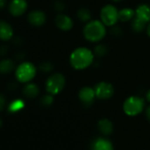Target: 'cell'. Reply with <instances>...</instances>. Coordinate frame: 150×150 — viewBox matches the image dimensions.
Segmentation results:
<instances>
[{
    "label": "cell",
    "instance_id": "14",
    "mask_svg": "<svg viewBox=\"0 0 150 150\" xmlns=\"http://www.w3.org/2000/svg\"><path fill=\"white\" fill-rule=\"evenodd\" d=\"M13 28L6 21H0V39L3 41H8L13 37Z\"/></svg>",
    "mask_w": 150,
    "mask_h": 150
},
{
    "label": "cell",
    "instance_id": "5",
    "mask_svg": "<svg viewBox=\"0 0 150 150\" xmlns=\"http://www.w3.org/2000/svg\"><path fill=\"white\" fill-rule=\"evenodd\" d=\"M65 79L61 73H54L46 81V90L49 94L54 96L59 94L64 88Z\"/></svg>",
    "mask_w": 150,
    "mask_h": 150
},
{
    "label": "cell",
    "instance_id": "25",
    "mask_svg": "<svg viewBox=\"0 0 150 150\" xmlns=\"http://www.w3.org/2000/svg\"><path fill=\"white\" fill-rule=\"evenodd\" d=\"M64 7H65V6L61 0H57V1H56L54 4V9L57 12H63L64 10Z\"/></svg>",
    "mask_w": 150,
    "mask_h": 150
},
{
    "label": "cell",
    "instance_id": "15",
    "mask_svg": "<svg viewBox=\"0 0 150 150\" xmlns=\"http://www.w3.org/2000/svg\"><path fill=\"white\" fill-rule=\"evenodd\" d=\"M98 129L103 134L110 135L113 132V125L109 119L103 118L98 122Z\"/></svg>",
    "mask_w": 150,
    "mask_h": 150
},
{
    "label": "cell",
    "instance_id": "26",
    "mask_svg": "<svg viewBox=\"0 0 150 150\" xmlns=\"http://www.w3.org/2000/svg\"><path fill=\"white\" fill-rule=\"evenodd\" d=\"M110 33H111V35H112L113 36H115V37H119V36L122 35V30H121V28H118V27H114V28H112L110 29Z\"/></svg>",
    "mask_w": 150,
    "mask_h": 150
},
{
    "label": "cell",
    "instance_id": "22",
    "mask_svg": "<svg viewBox=\"0 0 150 150\" xmlns=\"http://www.w3.org/2000/svg\"><path fill=\"white\" fill-rule=\"evenodd\" d=\"M108 47L105 44H98L96 48H95V54L99 57H104L107 53H108Z\"/></svg>",
    "mask_w": 150,
    "mask_h": 150
},
{
    "label": "cell",
    "instance_id": "17",
    "mask_svg": "<svg viewBox=\"0 0 150 150\" xmlns=\"http://www.w3.org/2000/svg\"><path fill=\"white\" fill-rule=\"evenodd\" d=\"M135 16V11L132 8H124L118 12V18L119 21L122 22H126L132 20Z\"/></svg>",
    "mask_w": 150,
    "mask_h": 150
},
{
    "label": "cell",
    "instance_id": "23",
    "mask_svg": "<svg viewBox=\"0 0 150 150\" xmlns=\"http://www.w3.org/2000/svg\"><path fill=\"white\" fill-rule=\"evenodd\" d=\"M53 101H54V98H53V96L49 94V95H46L44 96H42L41 98V104L43 106V107H50L52 103H53Z\"/></svg>",
    "mask_w": 150,
    "mask_h": 150
},
{
    "label": "cell",
    "instance_id": "21",
    "mask_svg": "<svg viewBox=\"0 0 150 150\" xmlns=\"http://www.w3.org/2000/svg\"><path fill=\"white\" fill-rule=\"evenodd\" d=\"M25 107V103L21 99H16L14 100L13 102H12L8 107V110L10 112H13V113H15V112H18L20 110H21L23 108Z\"/></svg>",
    "mask_w": 150,
    "mask_h": 150
},
{
    "label": "cell",
    "instance_id": "11",
    "mask_svg": "<svg viewBox=\"0 0 150 150\" xmlns=\"http://www.w3.org/2000/svg\"><path fill=\"white\" fill-rule=\"evenodd\" d=\"M28 21L33 26L40 27L45 23L46 15L42 11H33L28 15Z\"/></svg>",
    "mask_w": 150,
    "mask_h": 150
},
{
    "label": "cell",
    "instance_id": "32",
    "mask_svg": "<svg viewBox=\"0 0 150 150\" xmlns=\"http://www.w3.org/2000/svg\"><path fill=\"white\" fill-rule=\"evenodd\" d=\"M146 100L148 101V102H150V89L147 91V93H146Z\"/></svg>",
    "mask_w": 150,
    "mask_h": 150
},
{
    "label": "cell",
    "instance_id": "28",
    "mask_svg": "<svg viewBox=\"0 0 150 150\" xmlns=\"http://www.w3.org/2000/svg\"><path fill=\"white\" fill-rule=\"evenodd\" d=\"M7 47L6 46H2L0 47V55H5L7 52Z\"/></svg>",
    "mask_w": 150,
    "mask_h": 150
},
{
    "label": "cell",
    "instance_id": "34",
    "mask_svg": "<svg viewBox=\"0 0 150 150\" xmlns=\"http://www.w3.org/2000/svg\"><path fill=\"white\" fill-rule=\"evenodd\" d=\"M112 1H115V2H118V1H120V0H112Z\"/></svg>",
    "mask_w": 150,
    "mask_h": 150
},
{
    "label": "cell",
    "instance_id": "16",
    "mask_svg": "<svg viewBox=\"0 0 150 150\" xmlns=\"http://www.w3.org/2000/svg\"><path fill=\"white\" fill-rule=\"evenodd\" d=\"M39 92H40V89H39L38 86L36 84H34V83H30V84L26 85V87L23 89L24 96L28 98H30V99L36 97L38 96Z\"/></svg>",
    "mask_w": 150,
    "mask_h": 150
},
{
    "label": "cell",
    "instance_id": "4",
    "mask_svg": "<svg viewBox=\"0 0 150 150\" xmlns=\"http://www.w3.org/2000/svg\"><path fill=\"white\" fill-rule=\"evenodd\" d=\"M36 74V68L35 66L29 63V62H25L21 64L15 72L16 78L18 79L19 81L22 83H26L30 81Z\"/></svg>",
    "mask_w": 150,
    "mask_h": 150
},
{
    "label": "cell",
    "instance_id": "10",
    "mask_svg": "<svg viewBox=\"0 0 150 150\" xmlns=\"http://www.w3.org/2000/svg\"><path fill=\"white\" fill-rule=\"evenodd\" d=\"M55 22H56L57 27L63 31H69L73 27L72 20L65 14L57 15L56 17Z\"/></svg>",
    "mask_w": 150,
    "mask_h": 150
},
{
    "label": "cell",
    "instance_id": "31",
    "mask_svg": "<svg viewBox=\"0 0 150 150\" xmlns=\"http://www.w3.org/2000/svg\"><path fill=\"white\" fill-rule=\"evenodd\" d=\"M6 6V0H0V9H2Z\"/></svg>",
    "mask_w": 150,
    "mask_h": 150
},
{
    "label": "cell",
    "instance_id": "1",
    "mask_svg": "<svg viewBox=\"0 0 150 150\" xmlns=\"http://www.w3.org/2000/svg\"><path fill=\"white\" fill-rule=\"evenodd\" d=\"M94 61L93 52L85 47L75 49L70 56L71 65L76 70H83L92 64Z\"/></svg>",
    "mask_w": 150,
    "mask_h": 150
},
{
    "label": "cell",
    "instance_id": "8",
    "mask_svg": "<svg viewBox=\"0 0 150 150\" xmlns=\"http://www.w3.org/2000/svg\"><path fill=\"white\" fill-rule=\"evenodd\" d=\"M96 97L95 89L90 87H84L79 92V98L85 106H90Z\"/></svg>",
    "mask_w": 150,
    "mask_h": 150
},
{
    "label": "cell",
    "instance_id": "19",
    "mask_svg": "<svg viewBox=\"0 0 150 150\" xmlns=\"http://www.w3.org/2000/svg\"><path fill=\"white\" fill-rule=\"evenodd\" d=\"M132 29L135 32V33H140L142 32L144 29H146L147 24L146 22H144L143 21L136 18L134 16V18L132 20Z\"/></svg>",
    "mask_w": 150,
    "mask_h": 150
},
{
    "label": "cell",
    "instance_id": "9",
    "mask_svg": "<svg viewBox=\"0 0 150 150\" xmlns=\"http://www.w3.org/2000/svg\"><path fill=\"white\" fill-rule=\"evenodd\" d=\"M28 8V3L26 0H13L10 3L9 10L13 16L22 15Z\"/></svg>",
    "mask_w": 150,
    "mask_h": 150
},
{
    "label": "cell",
    "instance_id": "20",
    "mask_svg": "<svg viewBox=\"0 0 150 150\" xmlns=\"http://www.w3.org/2000/svg\"><path fill=\"white\" fill-rule=\"evenodd\" d=\"M77 17L81 22L88 23L91 20V13L86 7H81L77 12Z\"/></svg>",
    "mask_w": 150,
    "mask_h": 150
},
{
    "label": "cell",
    "instance_id": "6",
    "mask_svg": "<svg viewBox=\"0 0 150 150\" xmlns=\"http://www.w3.org/2000/svg\"><path fill=\"white\" fill-rule=\"evenodd\" d=\"M118 12L117 9L112 5H107L103 6L100 13V17L102 22L108 27H113L118 21Z\"/></svg>",
    "mask_w": 150,
    "mask_h": 150
},
{
    "label": "cell",
    "instance_id": "18",
    "mask_svg": "<svg viewBox=\"0 0 150 150\" xmlns=\"http://www.w3.org/2000/svg\"><path fill=\"white\" fill-rule=\"evenodd\" d=\"M14 68V64L11 59H4L0 62V73H10Z\"/></svg>",
    "mask_w": 150,
    "mask_h": 150
},
{
    "label": "cell",
    "instance_id": "12",
    "mask_svg": "<svg viewBox=\"0 0 150 150\" xmlns=\"http://www.w3.org/2000/svg\"><path fill=\"white\" fill-rule=\"evenodd\" d=\"M135 17L146 24L150 22V6L146 4L139 5L135 10Z\"/></svg>",
    "mask_w": 150,
    "mask_h": 150
},
{
    "label": "cell",
    "instance_id": "7",
    "mask_svg": "<svg viewBox=\"0 0 150 150\" xmlns=\"http://www.w3.org/2000/svg\"><path fill=\"white\" fill-rule=\"evenodd\" d=\"M94 89H95L96 96L101 100L110 99L114 95V88L109 82H105V81L99 82L98 84L96 85Z\"/></svg>",
    "mask_w": 150,
    "mask_h": 150
},
{
    "label": "cell",
    "instance_id": "33",
    "mask_svg": "<svg viewBox=\"0 0 150 150\" xmlns=\"http://www.w3.org/2000/svg\"><path fill=\"white\" fill-rule=\"evenodd\" d=\"M2 125H3V122H2L1 118H0V127H1V126H2Z\"/></svg>",
    "mask_w": 150,
    "mask_h": 150
},
{
    "label": "cell",
    "instance_id": "24",
    "mask_svg": "<svg viewBox=\"0 0 150 150\" xmlns=\"http://www.w3.org/2000/svg\"><path fill=\"white\" fill-rule=\"evenodd\" d=\"M40 70L42 72H50L53 70V64L50 62H43L40 64Z\"/></svg>",
    "mask_w": 150,
    "mask_h": 150
},
{
    "label": "cell",
    "instance_id": "30",
    "mask_svg": "<svg viewBox=\"0 0 150 150\" xmlns=\"http://www.w3.org/2000/svg\"><path fill=\"white\" fill-rule=\"evenodd\" d=\"M146 34H147V35L150 37V22L147 24V26H146Z\"/></svg>",
    "mask_w": 150,
    "mask_h": 150
},
{
    "label": "cell",
    "instance_id": "27",
    "mask_svg": "<svg viewBox=\"0 0 150 150\" xmlns=\"http://www.w3.org/2000/svg\"><path fill=\"white\" fill-rule=\"evenodd\" d=\"M5 106H6V98L2 94H0V111H2L5 109Z\"/></svg>",
    "mask_w": 150,
    "mask_h": 150
},
{
    "label": "cell",
    "instance_id": "13",
    "mask_svg": "<svg viewBox=\"0 0 150 150\" xmlns=\"http://www.w3.org/2000/svg\"><path fill=\"white\" fill-rule=\"evenodd\" d=\"M92 150H114L112 143L105 138H96L92 143Z\"/></svg>",
    "mask_w": 150,
    "mask_h": 150
},
{
    "label": "cell",
    "instance_id": "29",
    "mask_svg": "<svg viewBox=\"0 0 150 150\" xmlns=\"http://www.w3.org/2000/svg\"><path fill=\"white\" fill-rule=\"evenodd\" d=\"M146 118L150 121V106L147 107V109L146 110Z\"/></svg>",
    "mask_w": 150,
    "mask_h": 150
},
{
    "label": "cell",
    "instance_id": "2",
    "mask_svg": "<svg viewBox=\"0 0 150 150\" xmlns=\"http://www.w3.org/2000/svg\"><path fill=\"white\" fill-rule=\"evenodd\" d=\"M83 35L89 42H100L106 35L105 25L102 22V21H90L86 24L83 30Z\"/></svg>",
    "mask_w": 150,
    "mask_h": 150
},
{
    "label": "cell",
    "instance_id": "3",
    "mask_svg": "<svg viewBox=\"0 0 150 150\" xmlns=\"http://www.w3.org/2000/svg\"><path fill=\"white\" fill-rule=\"evenodd\" d=\"M144 100L139 96H130L128 97L123 105L124 111L126 115L133 117L139 115L144 109Z\"/></svg>",
    "mask_w": 150,
    "mask_h": 150
}]
</instances>
